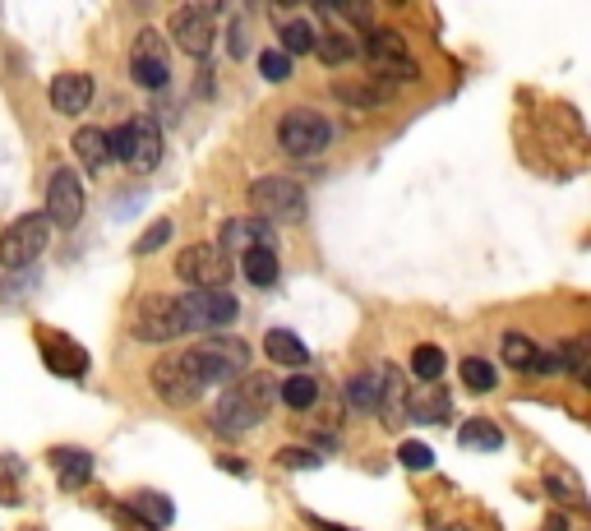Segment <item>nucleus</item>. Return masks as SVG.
Masks as SVG:
<instances>
[{
  "label": "nucleus",
  "instance_id": "obj_1",
  "mask_svg": "<svg viewBox=\"0 0 591 531\" xmlns=\"http://www.w3.org/2000/svg\"><path fill=\"white\" fill-rule=\"evenodd\" d=\"M268 402H273V379L268 375H241L236 384H227V393L213 407V425L227 430V435H245L268 416Z\"/></svg>",
  "mask_w": 591,
  "mask_h": 531
},
{
  "label": "nucleus",
  "instance_id": "obj_2",
  "mask_svg": "<svg viewBox=\"0 0 591 531\" xmlns=\"http://www.w3.org/2000/svg\"><path fill=\"white\" fill-rule=\"evenodd\" d=\"M250 208L264 227H287L305 218V190L291 176H259L250 185Z\"/></svg>",
  "mask_w": 591,
  "mask_h": 531
},
{
  "label": "nucleus",
  "instance_id": "obj_3",
  "mask_svg": "<svg viewBox=\"0 0 591 531\" xmlns=\"http://www.w3.org/2000/svg\"><path fill=\"white\" fill-rule=\"evenodd\" d=\"M190 356H194V370H199L204 388L208 384H236V379L250 370V347H245L241 338H227V333L199 342Z\"/></svg>",
  "mask_w": 591,
  "mask_h": 531
},
{
  "label": "nucleus",
  "instance_id": "obj_4",
  "mask_svg": "<svg viewBox=\"0 0 591 531\" xmlns=\"http://www.w3.org/2000/svg\"><path fill=\"white\" fill-rule=\"evenodd\" d=\"M365 65L374 70V79H388V84H411L421 74L407 51V37L393 33V28H370L365 33Z\"/></svg>",
  "mask_w": 591,
  "mask_h": 531
},
{
  "label": "nucleus",
  "instance_id": "obj_5",
  "mask_svg": "<svg viewBox=\"0 0 591 531\" xmlns=\"http://www.w3.org/2000/svg\"><path fill=\"white\" fill-rule=\"evenodd\" d=\"M278 144H282V153H291V157H319L333 144V125H328L324 111L291 107L278 121Z\"/></svg>",
  "mask_w": 591,
  "mask_h": 531
},
{
  "label": "nucleus",
  "instance_id": "obj_6",
  "mask_svg": "<svg viewBox=\"0 0 591 531\" xmlns=\"http://www.w3.org/2000/svg\"><path fill=\"white\" fill-rule=\"evenodd\" d=\"M51 241V222L42 213H24L10 227L0 231V268H28L33 259H42Z\"/></svg>",
  "mask_w": 591,
  "mask_h": 531
},
{
  "label": "nucleus",
  "instance_id": "obj_7",
  "mask_svg": "<svg viewBox=\"0 0 591 531\" xmlns=\"http://www.w3.org/2000/svg\"><path fill=\"white\" fill-rule=\"evenodd\" d=\"M153 393L167 407H190L199 393H204V379L194 370V356L190 351H176V356H162L153 365Z\"/></svg>",
  "mask_w": 591,
  "mask_h": 531
},
{
  "label": "nucleus",
  "instance_id": "obj_8",
  "mask_svg": "<svg viewBox=\"0 0 591 531\" xmlns=\"http://www.w3.org/2000/svg\"><path fill=\"white\" fill-rule=\"evenodd\" d=\"M130 79L139 88H167L171 79V56H167V37L157 28H139L134 33V47H130Z\"/></svg>",
  "mask_w": 591,
  "mask_h": 531
},
{
  "label": "nucleus",
  "instance_id": "obj_9",
  "mask_svg": "<svg viewBox=\"0 0 591 531\" xmlns=\"http://www.w3.org/2000/svg\"><path fill=\"white\" fill-rule=\"evenodd\" d=\"M185 314L176 305V296H148L139 301L134 310V338L139 342H171V338H185Z\"/></svg>",
  "mask_w": 591,
  "mask_h": 531
},
{
  "label": "nucleus",
  "instance_id": "obj_10",
  "mask_svg": "<svg viewBox=\"0 0 591 531\" xmlns=\"http://www.w3.org/2000/svg\"><path fill=\"white\" fill-rule=\"evenodd\" d=\"M171 37L176 47L194 61H208L213 56V37H218V24H213V10L208 5H181L171 10Z\"/></svg>",
  "mask_w": 591,
  "mask_h": 531
},
{
  "label": "nucleus",
  "instance_id": "obj_11",
  "mask_svg": "<svg viewBox=\"0 0 591 531\" xmlns=\"http://www.w3.org/2000/svg\"><path fill=\"white\" fill-rule=\"evenodd\" d=\"M176 278L190 282L194 291H227L231 259H222L218 245H190V250L176 259Z\"/></svg>",
  "mask_w": 591,
  "mask_h": 531
},
{
  "label": "nucleus",
  "instance_id": "obj_12",
  "mask_svg": "<svg viewBox=\"0 0 591 531\" xmlns=\"http://www.w3.org/2000/svg\"><path fill=\"white\" fill-rule=\"evenodd\" d=\"M176 305H181L185 328H190V333L227 328L231 319H236V310H241L231 291H185V296H176Z\"/></svg>",
  "mask_w": 591,
  "mask_h": 531
},
{
  "label": "nucleus",
  "instance_id": "obj_13",
  "mask_svg": "<svg viewBox=\"0 0 591 531\" xmlns=\"http://www.w3.org/2000/svg\"><path fill=\"white\" fill-rule=\"evenodd\" d=\"M42 218L51 227H74L84 218V181L74 176V167H56L51 171V185H47V213Z\"/></svg>",
  "mask_w": 591,
  "mask_h": 531
},
{
  "label": "nucleus",
  "instance_id": "obj_14",
  "mask_svg": "<svg viewBox=\"0 0 591 531\" xmlns=\"http://www.w3.org/2000/svg\"><path fill=\"white\" fill-rule=\"evenodd\" d=\"M42 361H47L51 375L61 379H84L88 375V351L79 342H70L56 328H42Z\"/></svg>",
  "mask_w": 591,
  "mask_h": 531
},
{
  "label": "nucleus",
  "instance_id": "obj_15",
  "mask_svg": "<svg viewBox=\"0 0 591 531\" xmlns=\"http://www.w3.org/2000/svg\"><path fill=\"white\" fill-rule=\"evenodd\" d=\"M374 411H379V421L393 425V430L407 421V384H402L398 365H379V402H374Z\"/></svg>",
  "mask_w": 591,
  "mask_h": 531
},
{
  "label": "nucleus",
  "instance_id": "obj_16",
  "mask_svg": "<svg viewBox=\"0 0 591 531\" xmlns=\"http://www.w3.org/2000/svg\"><path fill=\"white\" fill-rule=\"evenodd\" d=\"M93 102V74H79V70H65L51 79V107L61 116H74V111H88Z\"/></svg>",
  "mask_w": 591,
  "mask_h": 531
},
{
  "label": "nucleus",
  "instance_id": "obj_17",
  "mask_svg": "<svg viewBox=\"0 0 591 531\" xmlns=\"http://www.w3.org/2000/svg\"><path fill=\"white\" fill-rule=\"evenodd\" d=\"M254 245H273V227H264L259 218H231V222H222V259H241L245 250H254Z\"/></svg>",
  "mask_w": 591,
  "mask_h": 531
},
{
  "label": "nucleus",
  "instance_id": "obj_18",
  "mask_svg": "<svg viewBox=\"0 0 591 531\" xmlns=\"http://www.w3.org/2000/svg\"><path fill=\"white\" fill-rule=\"evenodd\" d=\"M134 148H130V162L125 167L134 171H153L157 162H162V130H157L153 121H144V116H134Z\"/></svg>",
  "mask_w": 591,
  "mask_h": 531
},
{
  "label": "nucleus",
  "instance_id": "obj_19",
  "mask_svg": "<svg viewBox=\"0 0 591 531\" xmlns=\"http://www.w3.org/2000/svg\"><path fill=\"white\" fill-rule=\"evenodd\" d=\"M264 356L273 365H287V370H296V365L310 361V351H305V342L296 338V333H287V328H273L264 338Z\"/></svg>",
  "mask_w": 591,
  "mask_h": 531
},
{
  "label": "nucleus",
  "instance_id": "obj_20",
  "mask_svg": "<svg viewBox=\"0 0 591 531\" xmlns=\"http://www.w3.org/2000/svg\"><path fill=\"white\" fill-rule=\"evenodd\" d=\"M241 273H245V282H254V287L278 282V250H273V245H254V250H245Z\"/></svg>",
  "mask_w": 591,
  "mask_h": 531
},
{
  "label": "nucleus",
  "instance_id": "obj_21",
  "mask_svg": "<svg viewBox=\"0 0 591 531\" xmlns=\"http://www.w3.org/2000/svg\"><path fill=\"white\" fill-rule=\"evenodd\" d=\"M314 56L324 65H347L356 56V42L347 28H328V33H314Z\"/></svg>",
  "mask_w": 591,
  "mask_h": 531
},
{
  "label": "nucleus",
  "instance_id": "obj_22",
  "mask_svg": "<svg viewBox=\"0 0 591 531\" xmlns=\"http://www.w3.org/2000/svg\"><path fill=\"white\" fill-rule=\"evenodd\" d=\"M74 153H79V162H84L88 171H102L107 167V130H93V125H84V130L74 134Z\"/></svg>",
  "mask_w": 591,
  "mask_h": 531
},
{
  "label": "nucleus",
  "instance_id": "obj_23",
  "mask_svg": "<svg viewBox=\"0 0 591 531\" xmlns=\"http://www.w3.org/2000/svg\"><path fill=\"white\" fill-rule=\"evenodd\" d=\"M504 365H513L522 375H536L541 370V351H536L531 338H522V333H504Z\"/></svg>",
  "mask_w": 591,
  "mask_h": 531
},
{
  "label": "nucleus",
  "instance_id": "obj_24",
  "mask_svg": "<svg viewBox=\"0 0 591 531\" xmlns=\"http://www.w3.org/2000/svg\"><path fill=\"white\" fill-rule=\"evenodd\" d=\"M444 370H448L444 347H435V342H421V347L411 351V375H416V379L435 384V379H444Z\"/></svg>",
  "mask_w": 591,
  "mask_h": 531
},
{
  "label": "nucleus",
  "instance_id": "obj_25",
  "mask_svg": "<svg viewBox=\"0 0 591 531\" xmlns=\"http://www.w3.org/2000/svg\"><path fill=\"white\" fill-rule=\"evenodd\" d=\"M51 467L61 471V485H70V490L93 476V458H88V453H70V448H56V453H51Z\"/></svg>",
  "mask_w": 591,
  "mask_h": 531
},
{
  "label": "nucleus",
  "instance_id": "obj_26",
  "mask_svg": "<svg viewBox=\"0 0 591 531\" xmlns=\"http://www.w3.org/2000/svg\"><path fill=\"white\" fill-rule=\"evenodd\" d=\"M278 37H282V56H310L314 51V28H310V19H301V14H296V19H287V24L278 28Z\"/></svg>",
  "mask_w": 591,
  "mask_h": 531
},
{
  "label": "nucleus",
  "instance_id": "obj_27",
  "mask_svg": "<svg viewBox=\"0 0 591 531\" xmlns=\"http://www.w3.org/2000/svg\"><path fill=\"white\" fill-rule=\"evenodd\" d=\"M458 439H462L467 448H481V453H495V448H504V430H499L495 421H481V416L462 425Z\"/></svg>",
  "mask_w": 591,
  "mask_h": 531
},
{
  "label": "nucleus",
  "instance_id": "obj_28",
  "mask_svg": "<svg viewBox=\"0 0 591 531\" xmlns=\"http://www.w3.org/2000/svg\"><path fill=\"white\" fill-rule=\"evenodd\" d=\"M462 384H467L471 393H490V388L499 384V370L485 361V356H467V361H462Z\"/></svg>",
  "mask_w": 591,
  "mask_h": 531
},
{
  "label": "nucleus",
  "instance_id": "obj_29",
  "mask_svg": "<svg viewBox=\"0 0 591 531\" xmlns=\"http://www.w3.org/2000/svg\"><path fill=\"white\" fill-rule=\"evenodd\" d=\"M282 402H287L291 411H310L314 402H319V384H314L310 375H291L287 384H282Z\"/></svg>",
  "mask_w": 591,
  "mask_h": 531
},
{
  "label": "nucleus",
  "instance_id": "obj_30",
  "mask_svg": "<svg viewBox=\"0 0 591 531\" xmlns=\"http://www.w3.org/2000/svg\"><path fill=\"white\" fill-rule=\"evenodd\" d=\"M347 398L356 411H374V402H379V370H361V375L351 379Z\"/></svg>",
  "mask_w": 591,
  "mask_h": 531
},
{
  "label": "nucleus",
  "instance_id": "obj_31",
  "mask_svg": "<svg viewBox=\"0 0 591 531\" xmlns=\"http://www.w3.org/2000/svg\"><path fill=\"white\" fill-rule=\"evenodd\" d=\"M407 416L411 421H444L448 416V393H421L416 402H407Z\"/></svg>",
  "mask_w": 591,
  "mask_h": 531
},
{
  "label": "nucleus",
  "instance_id": "obj_32",
  "mask_svg": "<svg viewBox=\"0 0 591 531\" xmlns=\"http://www.w3.org/2000/svg\"><path fill=\"white\" fill-rule=\"evenodd\" d=\"M130 508L144 522H153V527H167V522H171V499H162V495H134Z\"/></svg>",
  "mask_w": 591,
  "mask_h": 531
},
{
  "label": "nucleus",
  "instance_id": "obj_33",
  "mask_svg": "<svg viewBox=\"0 0 591 531\" xmlns=\"http://www.w3.org/2000/svg\"><path fill=\"white\" fill-rule=\"evenodd\" d=\"M130 148H134V125H116V130L107 134V153L116 157V162H130Z\"/></svg>",
  "mask_w": 591,
  "mask_h": 531
},
{
  "label": "nucleus",
  "instance_id": "obj_34",
  "mask_svg": "<svg viewBox=\"0 0 591 531\" xmlns=\"http://www.w3.org/2000/svg\"><path fill=\"white\" fill-rule=\"evenodd\" d=\"M319 453L314 448H282L278 453V467H287V471H305V467H319Z\"/></svg>",
  "mask_w": 591,
  "mask_h": 531
},
{
  "label": "nucleus",
  "instance_id": "obj_35",
  "mask_svg": "<svg viewBox=\"0 0 591 531\" xmlns=\"http://www.w3.org/2000/svg\"><path fill=\"white\" fill-rule=\"evenodd\" d=\"M167 241H171V222H153V227L134 241V254H153V250H162Z\"/></svg>",
  "mask_w": 591,
  "mask_h": 531
},
{
  "label": "nucleus",
  "instance_id": "obj_36",
  "mask_svg": "<svg viewBox=\"0 0 591 531\" xmlns=\"http://www.w3.org/2000/svg\"><path fill=\"white\" fill-rule=\"evenodd\" d=\"M398 462L407 471H425V467H435V453H430L425 444H402L398 448Z\"/></svg>",
  "mask_w": 591,
  "mask_h": 531
},
{
  "label": "nucleus",
  "instance_id": "obj_37",
  "mask_svg": "<svg viewBox=\"0 0 591 531\" xmlns=\"http://www.w3.org/2000/svg\"><path fill=\"white\" fill-rule=\"evenodd\" d=\"M259 70H264L268 84H282V79L291 74V61L282 56V51H264V56H259Z\"/></svg>",
  "mask_w": 591,
  "mask_h": 531
},
{
  "label": "nucleus",
  "instance_id": "obj_38",
  "mask_svg": "<svg viewBox=\"0 0 591 531\" xmlns=\"http://www.w3.org/2000/svg\"><path fill=\"white\" fill-rule=\"evenodd\" d=\"M545 490H550V495H559V499H573V504H582V490L573 485V476H568V471H550V476H545Z\"/></svg>",
  "mask_w": 591,
  "mask_h": 531
},
{
  "label": "nucleus",
  "instance_id": "obj_39",
  "mask_svg": "<svg viewBox=\"0 0 591 531\" xmlns=\"http://www.w3.org/2000/svg\"><path fill=\"white\" fill-rule=\"evenodd\" d=\"M231 56H250V28H245L241 19L231 24Z\"/></svg>",
  "mask_w": 591,
  "mask_h": 531
},
{
  "label": "nucleus",
  "instance_id": "obj_40",
  "mask_svg": "<svg viewBox=\"0 0 591 531\" xmlns=\"http://www.w3.org/2000/svg\"><path fill=\"white\" fill-rule=\"evenodd\" d=\"M314 444H319V458H324L328 448H338V435H314Z\"/></svg>",
  "mask_w": 591,
  "mask_h": 531
},
{
  "label": "nucleus",
  "instance_id": "obj_41",
  "mask_svg": "<svg viewBox=\"0 0 591 531\" xmlns=\"http://www.w3.org/2000/svg\"><path fill=\"white\" fill-rule=\"evenodd\" d=\"M545 531H568V522H564V518H559V513H555V518L545 522Z\"/></svg>",
  "mask_w": 591,
  "mask_h": 531
},
{
  "label": "nucleus",
  "instance_id": "obj_42",
  "mask_svg": "<svg viewBox=\"0 0 591 531\" xmlns=\"http://www.w3.org/2000/svg\"><path fill=\"white\" fill-rule=\"evenodd\" d=\"M314 531H347V527H328V522H319V518H314Z\"/></svg>",
  "mask_w": 591,
  "mask_h": 531
}]
</instances>
